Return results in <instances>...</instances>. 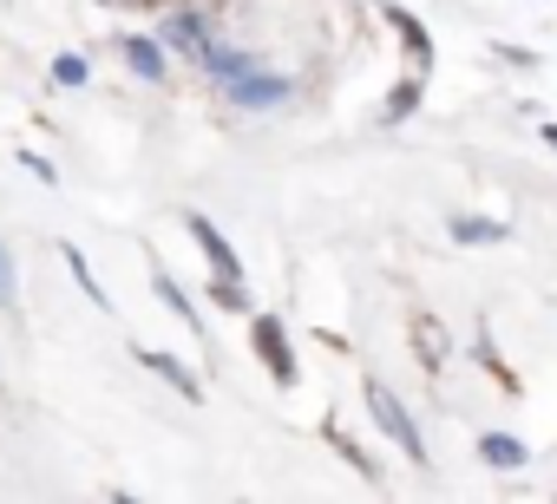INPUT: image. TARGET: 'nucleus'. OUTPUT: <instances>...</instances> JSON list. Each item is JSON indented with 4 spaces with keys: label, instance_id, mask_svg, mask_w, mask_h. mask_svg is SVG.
<instances>
[{
    "label": "nucleus",
    "instance_id": "f257e3e1",
    "mask_svg": "<svg viewBox=\"0 0 557 504\" xmlns=\"http://www.w3.org/2000/svg\"><path fill=\"white\" fill-rule=\"evenodd\" d=\"M368 406H374L381 432H387V439H394V445H400V452H407L413 465H426V439H420V426L407 419V406H400V400H394V393H387L381 380H368Z\"/></svg>",
    "mask_w": 557,
    "mask_h": 504
},
{
    "label": "nucleus",
    "instance_id": "f03ea898",
    "mask_svg": "<svg viewBox=\"0 0 557 504\" xmlns=\"http://www.w3.org/2000/svg\"><path fill=\"white\" fill-rule=\"evenodd\" d=\"M230 99H236V105H249V112H262V105H283V99H289V79L256 66L249 79H236V86H230Z\"/></svg>",
    "mask_w": 557,
    "mask_h": 504
},
{
    "label": "nucleus",
    "instance_id": "7ed1b4c3",
    "mask_svg": "<svg viewBox=\"0 0 557 504\" xmlns=\"http://www.w3.org/2000/svg\"><path fill=\"white\" fill-rule=\"evenodd\" d=\"M197 60H203V73H216L223 86H236V79H249V73L262 66L256 53H236V47H216V40H203V47H197Z\"/></svg>",
    "mask_w": 557,
    "mask_h": 504
},
{
    "label": "nucleus",
    "instance_id": "20e7f679",
    "mask_svg": "<svg viewBox=\"0 0 557 504\" xmlns=\"http://www.w3.org/2000/svg\"><path fill=\"white\" fill-rule=\"evenodd\" d=\"M256 348H262V361H269V374H275V380H283V387L296 380V361H289V341H283V322H275V315H262V322H256Z\"/></svg>",
    "mask_w": 557,
    "mask_h": 504
},
{
    "label": "nucleus",
    "instance_id": "39448f33",
    "mask_svg": "<svg viewBox=\"0 0 557 504\" xmlns=\"http://www.w3.org/2000/svg\"><path fill=\"white\" fill-rule=\"evenodd\" d=\"M190 236L203 242V256H210V269H216L223 282H243V276H236V256H230V242H223V229H210V216H190Z\"/></svg>",
    "mask_w": 557,
    "mask_h": 504
},
{
    "label": "nucleus",
    "instance_id": "423d86ee",
    "mask_svg": "<svg viewBox=\"0 0 557 504\" xmlns=\"http://www.w3.org/2000/svg\"><path fill=\"white\" fill-rule=\"evenodd\" d=\"M479 458H485L492 471H518V465H524V445L505 439V432H485V439H479Z\"/></svg>",
    "mask_w": 557,
    "mask_h": 504
},
{
    "label": "nucleus",
    "instance_id": "0eeeda50",
    "mask_svg": "<svg viewBox=\"0 0 557 504\" xmlns=\"http://www.w3.org/2000/svg\"><path fill=\"white\" fill-rule=\"evenodd\" d=\"M125 60L138 79H164V47L158 40H125Z\"/></svg>",
    "mask_w": 557,
    "mask_h": 504
},
{
    "label": "nucleus",
    "instance_id": "6e6552de",
    "mask_svg": "<svg viewBox=\"0 0 557 504\" xmlns=\"http://www.w3.org/2000/svg\"><path fill=\"white\" fill-rule=\"evenodd\" d=\"M138 361H145V367H151V374H164V380H171V387H177V393H184V400H197V380H190V374H184V367H177V361H171V354H138Z\"/></svg>",
    "mask_w": 557,
    "mask_h": 504
},
{
    "label": "nucleus",
    "instance_id": "1a4fd4ad",
    "mask_svg": "<svg viewBox=\"0 0 557 504\" xmlns=\"http://www.w3.org/2000/svg\"><path fill=\"white\" fill-rule=\"evenodd\" d=\"M453 236H459V242H498V236H505V223H479V216H459V223H453Z\"/></svg>",
    "mask_w": 557,
    "mask_h": 504
},
{
    "label": "nucleus",
    "instance_id": "9d476101",
    "mask_svg": "<svg viewBox=\"0 0 557 504\" xmlns=\"http://www.w3.org/2000/svg\"><path fill=\"white\" fill-rule=\"evenodd\" d=\"M21 302V282H14V256H8V242H0V315H8Z\"/></svg>",
    "mask_w": 557,
    "mask_h": 504
},
{
    "label": "nucleus",
    "instance_id": "9b49d317",
    "mask_svg": "<svg viewBox=\"0 0 557 504\" xmlns=\"http://www.w3.org/2000/svg\"><path fill=\"white\" fill-rule=\"evenodd\" d=\"M158 295H164V302H171V308H177L184 322H197V308H190V295H184V289H177V282H171L164 269H158Z\"/></svg>",
    "mask_w": 557,
    "mask_h": 504
},
{
    "label": "nucleus",
    "instance_id": "f8f14e48",
    "mask_svg": "<svg viewBox=\"0 0 557 504\" xmlns=\"http://www.w3.org/2000/svg\"><path fill=\"white\" fill-rule=\"evenodd\" d=\"M53 79H60V86H86V60H79V53L53 60Z\"/></svg>",
    "mask_w": 557,
    "mask_h": 504
},
{
    "label": "nucleus",
    "instance_id": "ddd939ff",
    "mask_svg": "<svg viewBox=\"0 0 557 504\" xmlns=\"http://www.w3.org/2000/svg\"><path fill=\"white\" fill-rule=\"evenodd\" d=\"M544 144H550V151H557V125H544Z\"/></svg>",
    "mask_w": 557,
    "mask_h": 504
}]
</instances>
